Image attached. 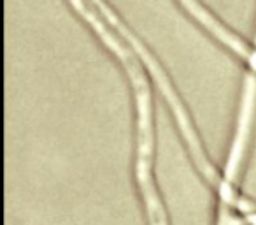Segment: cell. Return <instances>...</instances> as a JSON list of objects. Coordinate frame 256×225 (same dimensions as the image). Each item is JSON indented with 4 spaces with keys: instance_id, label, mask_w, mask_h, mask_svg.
I'll list each match as a JSON object with an SVG mask.
<instances>
[{
    "instance_id": "obj_1",
    "label": "cell",
    "mask_w": 256,
    "mask_h": 225,
    "mask_svg": "<svg viewBox=\"0 0 256 225\" xmlns=\"http://www.w3.org/2000/svg\"><path fill=\"white\" fill-rule=\"evenodd\" d=\"M93 4L98 8L100 15H104L107 18V22L112 25V29H116L118 32L121 34V36L126 39V43L130 44V46L136 50V53L139 55L140 58L144 60V64H146V67L151 71V74H153V78L156 79L158 86H160L162 93H164L165 100L168 102V106H170L172 113H174L176 116V122H178L179 129H181L182 136H184L186 143H188V148H190V153L193 155V160H195L196 167L200 169V172H202L204 176H206L207 181H210V185L214 186H220L221 183V178L218 176V172L214 171L212 164H210L209 160H207L206 153H204L202 146H200V141H198V136L195 134V130H193L192 127V122H190L188 115H186L184 107H182L181 100H179L178 93L174 92V88H172L170 81H168V78L165 76V72L162 71V67L158 65V62L154 60V57H151V53L146 50V46H144L142 43H140L139 39H137L136 36H134L130 30L126 29V27L123 25V23L120 22V18H118L116 15H114L112 11L109 9V6L104 2V0H93Z\"/></svg>"
},
{
    "instance_id": "obj_2",
    "label": "cell",
    "mask_w": 256,
    "mask_h": 225,
    "mask_svg": "<svg viewBox=\"0 0 256 225\" xmlns=\"http://www.w3.org/2000/svg\"><path fill=\"white\" fill-rule=\"evenodd\" d=\"M254 95H256V79L252 76H249L244 90V100H242V106H240L237 136H235L234 146H232L230 158H228V164H226V174H224V181L230 183V185H234L235 178H237L238 165H240L242 155H244L246 144H248L249 127H251V118H252V107H254Z\"/></svg>"
},
{
    "instance_id": "obj_3",
    "label": "cell",
    "mask_w": 256,
    "mask_h": 225,
    "mask_svg": "<svg viewBox=\"0 0 256 225\" xmlns=\"http://www.w3.org/2000/svg\"><path fill=\"white\" fill-rule=\"evenodd\" d=\"M230 204L235 207V211L240 213V216H238V214H235L230 207L232 225H256V211H254V206H252L249 200L234 195V199H232Z\"/></svg>"
}]
</instances>
